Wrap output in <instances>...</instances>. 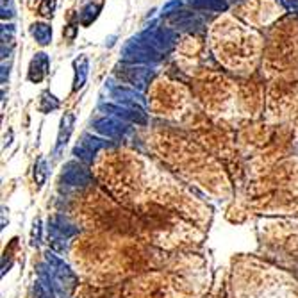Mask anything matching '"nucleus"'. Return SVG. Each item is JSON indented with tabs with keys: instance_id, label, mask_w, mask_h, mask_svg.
I'll list each match as a JSON object with an SVG mask.
<instances>
[{
	"instance_id": "nucleus-4",
	"label": "nucleus",
	"mask_w": 298,
	"mask_h": 298,
	"mask_svg": "<svg viewBox=\"0 0 298 298\" xmlns=\"http://www.w3.org/2000/svg\"><path fill=\"white\" fill-rule=\"evenodd\" d=\"M138 237L163 252H193L204 241V229L180 216L179 212L154 207L138 214Z\"/></svg>"
},
{
	"instance_id": "nucleus-2",
	"label": "nucleus",
	"mask_w": 298,
	"mask_h": 298,
	"mask_svg": "<svg viewBox=\"0 0 298 298\" xmlns=\"http://www.w3.org/2000/svg\"><path fill=\"white\" fill-rule=\"evenodd\" d=\"M72 261L88 284L111 287L150 269H159L168 252L131 236L86 232L72 245Z\"/></svg>"
},
{
	"instance_id": "nucleus-5",
	"label": "nucleus",
	"mask_w": 298,
	"mask_h": 298,
	"mask_svg": "<svg viewBox=\"0 0 298 298\" xmlns=\"http://www.w3.org/2000/svg\"><path fill=\"white\" fill-rule=\"evenodd\" d=\"M74 216L84 229L93 232L120 234L138 237L139 218L131 209L123 207L118 200L97 188H88L75 198ZM139 239V237H138Z\"/></svg>"
},
{
	"instance_id": "nucleus-7",
	"label": "nucleus",
	"mask_w": 298,
	"mask_h": 298,
	"mask_svg": "<svg viewBox=\"0 0 298 298\" xmlns=\"http://www.w3.org/2000/svg\"><path fill=\"white\" fill-rule=\"evenodd\" d=\"M261 236L262 243L298 261V216L266 221L261 227Z\"/></svg>"
},
{
	"instance_id": "nucleus-8",
	"label": "nucleus",
	"mask_w": 298,
	"mask_h": 298,
	"mask_svg": "<svg viewBox=\"0 0 298 298\" xmlns=\"http://www.w3.org/2000/svg\"><path fill=\"white\" fill-rule=\"evenodd\" d=\"M245 204L250 212L298 216V196L287 191H268L262 195L248 196Z\"/></svg>"
},
{
	"instance_id": "nucleus-1",
	"label": "nucleus",
	"mask_w": 298,
	"mask_h": 298,
	"mask_svg": "<svg viewBox=\"0 0 298 298\" xmlns=\"http://www.w3.org/2000/svg\"><path fill=\"white\" fill-rule=\"evenodd\" d=\"M95 175L115 200L136 214L161 207L205 229L211 207L172 173L131 152H107L95 164Z\"/></svg>"
},
{
	"instance_id": "nucleus-6",
	"label": "nucleus",
	"mask_w": 298,
	"mask_h": 298,
	"mask_svg": "<svg viewBox=\"0 0 298 298\" xmlns=\"http://www.w3.org/2000/svg\"><path fill=\"white\" fill-rule=\"evenodd\" d=\"M230 286L232 298H298V280L257 259H241Z\"/></svg>"
},
{
	"instance_id": "nucleus-3",
	"label": "nucleus",
	"mask_w": 298,
	"mask_h": 298,
	"mask_svg": "<svg viewBox=\"0 0 298 298\" xmlns=\"http://www.w3.org/2000/svg\"><path fill=\"white\" fill-rule=\"evenodd\" d=\"M157 141H161L159 157L182 180L202 189L212 198L232 196V184L223 166L212 159L211 155L196 148L195 145L184 143L182 139H157Z\"/></svg>"
}]
</instances>
